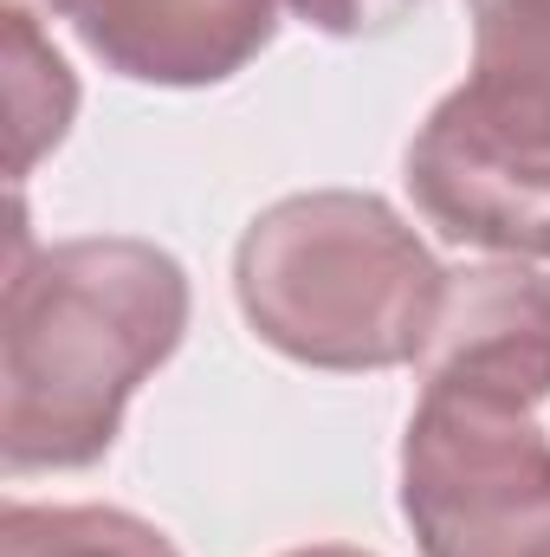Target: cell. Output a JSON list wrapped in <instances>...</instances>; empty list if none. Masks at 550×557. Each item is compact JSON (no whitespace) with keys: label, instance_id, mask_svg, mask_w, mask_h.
<instances>
[{"label":"cell","instance_id":"5b68a950","mask_svg":"<svg viewBox=\"0 0 550 557\" xmlns=\"http://www.w3.org/2000/svg\"><path fill=\"white\" fill-rule=\"evenodd\" d=\"M414 363L421 389L486 396L512 409L550 403V273L518 260L447 273Z\"/></svg>","mask_w":550,"mask_h":557},{"label":"cell","instance_id":"ba28073f","mask_svg":"<svg viewBox=\"0 0 550 557\" xmlns=\"http://www.w3.org/2000/svg\"><path fill=\"white\" fill-rule=\"evenodd\" d=\"M7 85H13V124H20L13 175H26L46 143L65 137V124L78 111V85H72L65 59L39 39L33 13H20V7H7Z\"/></svg>","mask_w":550,"mask_h":557},{"label":"cell","instance_id":"277c9868","mask_svg":"<svg viewBox=\"0 0 550 557\" xmlns=\"http://www.w3.org/2000/svg\"><path fill=\"white\" fill-rule=\"evenodd\" d=\"M409 195L460 247L550 260V98L473 72L414 131Z\"/></svg>","mask_w":550,"mask_h":557},{"label":"cell","instance_id":"8992f818","mask_svg":"<svg viewBox=\"0 0 550 557\" xmlns=\"http://www.w3.org/2000/svg\"><path fill=\"white\" fill-rule=\"evenodd\" d=\"M285 0H72L85 52L137 85H221L247 72L278 33Z\"/></svg>","mask_w":550,"mask_h":557},{"label":"cell","instance_id":"30bf717a","mask_svg":"<svg viewBox=\"0 0 550 557\" xmlns=\"http://www.w3.org/2000/svg\"><path fill=\"white\" fill-rule=\"evenodd\" d=\"M304 26L330 33V39H370V33H389L402 26L421 0H285Z\"/></svg>","mask_w":550,"mask_h":557},{"label":"cell","instance_id":"7c38bea8","mask_svg":"<svg viewBox=\"0 0 550 557\" xmlns=\"http://www.w3.org/2000/svg\"><path fill=\"white\" fill-rule=\"evenodd\" d=\"M7 7H20V13H33V0H7ZM39 7H52V13H65L72 0H39Z\"/></svg>","mask_w":550,"mask_h":557},{"label":"cell","instance_id":"9c48e42d","mask_svg":"<svg viewBox=\"0 0 550 557\" xmlns=\"http://www.w3.org/2000/svg\"><path fill=\"white\" fill-rule=\"evenodd\" d=\"M473 72L550 98V0H466Z\"/></svg>","mask_w":550,"mask_h":557},{"label":"cell","instance_id":"7a4b0ae2","mask_svg":"<svg viewBox=\"0 0 550 557\" xmlns=\"http://www.w3.org/2000/svg\"><path fill=\"white\" fill-rule=\"evenodd\" d=\"M447 273L414 227L357 188L273 201L234 253V292L260 344L311 370L414 363Z\"/></svg>","mask_w":550,"mask_h":557},{"label":"cell","instance_id":"3957f363","mask_svg":"<svg viewBox=\"0 0 550 557\" xmlns=\"http://www.w3.org/2000/svg\"><path fill=\"white\" fill-rule=\"evenodd\" d=\"M402 519L421 557H550V441L532 409L421 389Z\"/></svg>","mask_w":550,"mask_h":557},{"label":"cell","instance_id":"52a82bcc","mask_svg":"<svg viewBox=\"0 0 550 557\" xmlns=\"http://www.w3.org/2000/svg\"><path fill=\"white\" fill-rule=\"evenodd\" d=\"M0 557H182L149 519L117 506H7Z\"/></svg>","mask_w":550,"mask_h":557},{"label":"cell","instance_id":"6da1fadb","mask_svg":"<svg viewBox=\"0 0 550 557\" xmlns=\"http://www.w3.org/2000/svg\"><path fill=\"white\" fill-rule=\"evenodd\" d=\"M188 331V273L149 240L13 253L0 318V454L13 473H78L111 454L124 409Z\"/></svg>","mask_w":550,"mask_h":557},{"label":"cell","instance_id":"8fae6325","mask_svg":"<svg viewBox=\"0 0 550 557\" xmlns=\"http://www.w3.org/2000/svg\"><path fill=\"white\" fill-rule=\"evenodd\" d=\"M285 557H370V552H350V545H304V552H285Z\"/></svg>","mask_w":550,"mask_h":557}]
</instances>
